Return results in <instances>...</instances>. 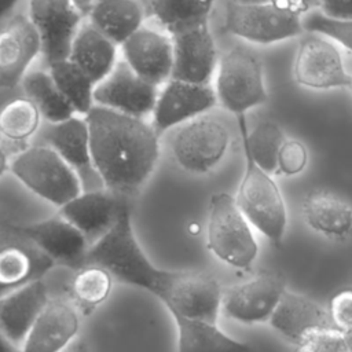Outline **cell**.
<instances>
[{
    "instance_id": "7a4b0ae2",
    "label": "cell",
    "mask_w": 352,
    "mask_h": 352,
    "mask_svg": "<svg viewBox=\"0 0 352 352\" xmlns=\"http://www.w3.org/2000/svg\"><path fill=\"white\" fill-rule=\"evenodd\" d=\"M85 264L99 265L116 280L150 292L160 300L165 297L176 272L158 268L148 260L133 232L126 204L113 227L89 246Z\"/></svg>"
},
{
    "instance_id": "5b68a950",
    "label": "cell",
    "mask_w": 352,
    "mask_h": 352,
    "mask_svg": "<svg viewBox=\"0 0 352 352\" xmlns=\"http://www.w3.org/2000/svg\"><path fill=\"white\" fill-rule=\"evenodd\" d=\"M214 94L220 104L236 117L267 100L263 67L245 47L230 48L217 62Z\"/></svg>"
},
{
    "instance_id": "3957f363",
    "label": "cell",
    "mask_w": 352,
    "mask_h": 352,
    "mask_svg": "<svg viewBox=\"0 0 352 352\" xmlns=\"http://www.w3.org/2000/svg\"><path fill=\"white\" fill-rule=\"evenodd\" d=\"M10 172L29 191L62 208L82 191L74 169L48 144L29 146L10 161Z\"/></svg>"
},
{
    "instance_id": "836d02e7",
    "label": "cell",
    "mask_w": 352,
    "mask_h": 352,
    "mask_svg": "<svg viewBox=\"0 0 352 352\" xmlns=\"http://www.w3.org/2000/svg\"><path fill=\"white\" fill-rule=\"evenodd\" d=\"M41 118L29 98H15L0 109V135L10 142H25L38 132Z\"/></svg>"
},
{
    "instance_id": "7bdbcfd3",
    "label": "cell",
    "mask_w": 352,
    "mask_h": 352,
    "mask_svg": "<svg viewBox=\"0 0 352 352\" xmlns=\"http://www.w3.org/2000/svg\"><path fill=\"white\" fill-rule=\"evenodd\" d=\"M10 158L4 150V147L0 144V176H3L7 170H10Z\"/></svg>"
},
{
    "instance_id": "8d00e7d4",
    "label": "cell",
    "mask_w": 352,
    "mask_h": 352,
    "mask_svg": "<svg viewBox=\"0 0 352 352\" xmlns=\"http://www.w3.org/2000/svg\"><path fill=\"white\" fill-rule=\"evenodd\" d=\"M308 162L307 147L296 139L285 140L278 155V170L283 175L293 176L304 170Z\"/></svg>"
},
{
    "instance_id": "30bf717a",
    "label": "cell",
    "mask_w": 352,
    "mask_h": 352,
    "mask_svg": "<svg viewBox=\"0 0 352 352\" xmlns=\"http://www.w3.org/2000/svg\"><path fill=\"white\" fill-rule=\"evenodd\" d=\"M160 88L139 77L122 59L95 85L94 104L136 118L153 114Z\"/></svg>"
},
{
    "instance_id": "d4e9b609",
    "label": "cell",
    "mask_w": 352,
    "mask_h": 352,
    "mask_svg": "<svg viewBox=\"0 0 352 352\" xmlns=\"http://www.w3.org/2000/svg\"><path fill=\"white\" fill-rule=\"evenodd\" d=\"M118 48L116 43L84 21L72 41L67 59L98 84L117 65Z\"/></svg>"
},
{
    "instance_id": "d6a6232c",
    "label": "cell",
    "mask_w": 352,
    "mask_h": 352,
    "mask_svg": "<svg viewBox=\"0 0 352 352\" xmlns=\"http://www.w3.org/2000/svg\"><path fill=\"white\" fill-rule=\"evenodd\" d=\"M114 278L104 268L85 264L74 271L69 286L70 294L81 309L94 311L109 298Z\"/></svg>"
},
{
    "instance_id": "f35d334b",
    "label": "cell",
    "mask_w": 352,
    "mask_h": 352,
    "mask_svg": "<svg viewBox=\"0 0 352 352\" xmlns=\"http://www.w3.org/2000/svg\"><path fill=\"white\" fill-rule=\"evenodd\" d=\"M322 12L331 18H352V0H319Z\"/></svg>"
},
{
    "instance_id": "74e56055",
    "label": "cell",
    "mask_w": 352,
    "mask_h": 352,
    "mask_svg": "<svg viewBox=\"0 0 352 352\" xmlns=\"http://www.w3.org/2000/svg\"><path fill=\"white\" fill-rule=\"evenodd\" d=\"M329 314L334 327L344 333L352 330V289L341 290L331 298Z\"/></svg>"
},
{
    "instance_id": "7dc6e473",
    "label": "cell",
    "mask_w": 352,
    "mask_h": 352,
    "mask_svg": "<svg viewBox=\"0 0 352 352\" xmlns=\"http://www.w3.org/2000/svg\"><path fill=\"white\" fill-rule=\"evenodd\" d=\"M349 89H351V92H352V76H351V80H349Z\"/></svg>"
},
{
    "instance_id": "f1b7e54d",
    "label": "cell",
    "mask_w": 352,
    "mask_h": 352,
    "mask_svg": "<svg viewBox=\"0 0 352 352\" xmlns=\"http://www.w3.org/2000/svg\"><path fill=\"white\" fill-rule=\"evenodd\" d=\"M305 223L319 234L344 238L352 231V208L329 192L309 194L302 202Z\"/></svg>"
},
{
    "instance_id": "7402d4cb",
    "label": "cell",
    "mask_w": 352,
    "mask_h": 352,
    "mask_svg": "<svg viewBox=\"0 0 352 352\" xmlns=\"http://www.w3.org/2000/svg\"><path fill=\"white\" fill-rule=\"evenodd\" d=\"M78 329L80 316L76 307L66 300L50 298L23 341L22 352H63L76 338Z\"/></svg>"
},
{
    "instance_id": "ab89813d",
    "label": "cell",
    "mask_w": 352,
    "mask_h": 352,
    "mask_svg": "<svg viewBox=\"0 0 352 352\" xmlns=\"http://www.w3.org/2000/svg\"><path fill=\"white\" fill-rule=\"evenodd\" d=\"M270 4H274L278 8L300 16L307 14L314 6L319 4V0H271Z\"/></svg>"
},
{
    "instance_id": "277c9868",
    "label": "cell",
    "mask_w": 352,
    "mask_h": 352,
    "mask_svg": "<svg viewBox=\"0 0 352 352\" xmlns=\"http://www.w3.org/2000/svg\"><path fill=\"white\" fill-rule=\"evenodd\" d=\"M206 241L208 249L219 260L235 268L250 267L258 253L250 223L235 198L227 192H217L210 198Z\"/></svg>"
},
{
    "instance_id": "603a6c76",
    "label": "cell",
    "mask_w": 352,
    "mask_h": 352,
    "mask_svg": "<svg viewBox=\"0 0 352 352\" xmlns=\"http://www.w3.org/2000/svg\"><path fill=\"white\" fill-rule=\"evenodd\" d=\"M271 326L297 346L314 331L331 327L329 311L307 296L285 290L270 318Z\"/></svg>"
},
{
    "instance_id": "7c38bea8",
    "label": "cell",
    "mask_w": 352,
    "mask_h": 352,
    "mask_svg": "<svg viewBox=\"0 0 352 352\" xmlns=\"http://www.w3.org/2000/svg\"><path fill=\"white\" fill-rule=\"evenodd\" d=\"M122 60L143 80L162 87L172 78L173 38L158 26L143 25L120 45Z\"/></svg>"
},
{
    "instance_id": "60d3db41",
    "label": "cell",
    "mask_w": 352,
    "mask_h": 352,
    "mask_svg": "<svg viewBox=\"0 0 352 352\" xmlns=\"http://www.w3.org/2000/svg\"><path fill=\"white\" fill-rule=\"evenodd\" d=\"M21 0H0V22L7 19L18 7Z\"/></svg>"
},
{
    "instance_id": "d590c367",
    "label": "cell",
    "mask_w": 352,
    "mask_h": 352,
    "mask_svg": "<svg viewBox=\"0 0 352 352\" xmlns=\"http://www.w3.org/2000/svg\"><path fill=\"white\" fill-rule=\"evenodd\" d=\"M297 352H345L344 331L334 326L316 330L297 346Z\"/></svg>"
},
{
    "instance_id": "e0dca14e",
    "label": "cell",
    "mask_w": 352,
    "mask_h": 352,
    "mask_svg": "<svg viewBox=\"0 0 352 352\" xmlns=\"http://www.w3.org/2000/svg\"><path fill=\"white\" fill-rule=\"evenodd\" d=\"M41 138L44 144L52 147L74 169L82 184V191L98 190L95 184L96 182L102 184V182L92 164L89 129L84 116L74 114L60 122H47Z\"/></svg>"
},
{
    "instance_id": "5bb4252c",
    "label": "cell",
    "mask_w": 352,
    "mask_h": 352,
    "mask_svg": "<svg viewBox=\"0 0 352 352\" xmlns=\"http://www.w3.org/2000/svg\"><path fill=\"white\" fill-rule=\"evenodd\" d=\"M293 74L298 84L314 89L348 87L351 80L337 47L316 33H308L300 40Z\"/></svg>"
},
{
    "instance_id": "6da1fadb",
    "label": "cell",
    "mask_w": 352,
    "mask_h": 352,
    "mask_svg": "<svg viewBox=\"0 0 352 352\" xmlns=\"http://www.w3.org/2000/svg\"><path fill=\"white\" fill-rule=\"evenodd\" d=\"M84 117L92 164L103 188L116 195L139 191L153 175L161 154L160 133L154 125L146 118L95 104Z\"/></svg>"
},
{
    "instance_id": "ba28073f",
    "label": "cell",
    "mask_w": 352,
    "mask_h": 352,
    "mask_svg": "<svg viewBox=\"0 0 352 352\" xmlns=\"http://www.w3.org/2000/svg\"><path fill=\"white\" fill-rule=\"evenodd\" d=\"M224 28L234 36L258 44L276 43L302 33L300 16L270 3L246 4L236 0L227 4Z\"/></svg>"
},
{
    "instance_id": "8fae6325",
    "label": "cell",
    "mask_w": 352,
    "mask_h": 352,
    "mask_svg": "<svg viewBox=\"0 0 352 352\" xmlns=\"http://www.w3.org/2000/svg\"><path fill=\"white\" fill-rule=\"evenodd\" d=\"M55 267L18 226L0 228V297L30 283Z\"/></svg>"
},
{
    "instance_id": "4fadbf2b",
    "label": "cell",
    "mask_w": 352,
    "mask_h": 352,
    "mask_svg": "<svg viewBox=\"0 0 352 352\" xmlns=\"http://www.w3.org/2000/svg\"><path fill=\"white\" fill-rule=\"evenodd\" d=\"M170 315L217 323L223 290L219 280L202 271H176L173 280L161 300Z\"/></svg>"
},
{
    "instance_id": "484cf974",
    "label": "cell",
    "mask_w": 352,
    "mask_h": 352,
    "mask_svg": "<svg viewBox=\"0 0 352 352\" xmlns=\"http://www.w3.org/2000/svg\"><path fill=\"white\" fill-rule=\"evenodd\" d=\"M140 0H92L85 21L118 47L144 25Z\"/></svg>"
},
{
    "instance_id": "2e32d148",
    "label": "cell",
    "mask_w": 352,
    "mask_h": 352,
    "mask_svg": "<svg viewBox=\"0 0 352 352\" xmlns=\"http://www.w3.org/2000/svg\"><path fill=\"white\" fill-rule=\"evenodd\" d=\"M217 102L209 84H192L170 78L160 87L153 110V125L161 135L168 129L204 116Z\"/></svg>"
},
{
    "instance_id": "f546056e",
    "label": "cell",
    "mask_w": 352,
    "mask_h": 352,
    "mask_svg": "<svg viewBox=\"0 0 352 352\" xmlns=\"http://www.w3.org/2000/svg\"><path fill=\"white\" fill-rule=\"evenodd\" d=\"M21 84L26 98L37 106L47 122H60L76 114L48 70L28 72Z\"/></svg>"
},
{
    "instance_id": "ffe728a7",
    "label": "cell",
    "mask_w": 352,
    "mask_h": 352,
    "mask_svg": "<svg viewBox=\"0 0 352 352\" xmlns=\"http://www.w3.org/2000/svg\"><path fill=\"white\" fill-rule=\"evenodd\" d=\"M173 70L172 78L209 84L217 67V51L209 25L202 23L172 36Z\"/></svg>"
},
{
    "instance_id": "b9f144b4",
    "label": "cell",
    "mask_w": 352,
    "mask_h": 352,
    "mask_svg": "<svg viewBox=\"0 0 352 352\" xmlns=\"http://www.w3.org/2000/svg\"><path fill=\"white\" fill-rule=\"evenodd\" d=\"M0 352H22V348L0 333Z\"/></svg>"
},
{
    "instance_id": "52a82bcc",
    "label": "cell",
    "mask_w": 352,
    "mask_h": 352,
    "mask_svg": "<svg viewBox=\"0 0 352 352\" xmlns=\"http://www.w3.org/2000/svg\"><path fill=\"white\" fill-rule=\"evenodd\" d=\"M230 144L227 126L216 118L199 116L177 128L170 139V150L180 168L190 173H208L226 155Z\"/></svg>"
},
{
    "instance_id": "f6af8a7d",
    "label": "cell",
    "mask_w": 352,
    "mask_h": 352,
    "mask_svg": "<svg viewBox=\"0 0 352 352\" xmlns=\"http://www.w3.org/2000/svg\"><path fill=\"white\" fill-rule=\"evenodd\" d=\"M344 345L345 352H352V330L344 333Z\"/></svg>"
},
{
    "instance_id": "4316f807",
    "label": "cell",
    "mask_w": 352,
    "mask_h": 352,
    "mask_svg": "<svg viewBox=\"0 0 352 352\" xmlns=\"http://www.w3.org/2000/svg\"><path fill=\"white\" fill-rule=\"evenodd\" d=\"M177 331V352H253L243 342L227 336L217 323L173 314Z\"/></svg>"
},
{
    "instance_id": "9a60e30c",
    "label": "cell",
    "mask_w": 352,
    "mask_h": 352,
    "mask_svg": "<svg viewBox=\"0 0 352 352\" xmlns=\"http://www.w3.org/2000/svg\"><path fill=\"white\" fill-rule=\"evenodd\" d=\"M285 280L275 272H258L253 278L234 285L223 293L221 309L241 323L270 320L283 292Z\"/></svg>"
},
{
    "instance_id": "ee69618b",
    "label": "cell",
    "mask_w": 352,
    "mask_h": 352,
    "mask_svg": "<svg viewBox=\"0 0 352 352\" xmlns=\"http://www.w3.org/2000/svg\"><path fill=\"white\" fill-rule=\"evenodd\" d=\"M63 352H88V349L82 341H78V342H74L73 345H69Z\"/></svg>"
},
{
    "instance_id": "4dcf8cb0",
    "label": "cell",
    "mask_w": 352,
    "mask_h": 352,
    "mask_svg": "<svg viewBox=\"0 0 352 352\" xmlns=\"http://www.w3.org/2000/svg\"><path fill=\"white\" fill-rule=\"evenodd\" d=\"M238 121L245 154H248L264 172L271 175L278 170V155L286 140L279 125L274 121H261L249 133L245 116H239Z\"/></svg>"
},
{
    "instance_id": "bcb514c9",
    "label": "cell",
    "mask_w": 352,
    "mask_h": 352,
    "mask_svg": "<svg viewBox=\"0 0 352 352\" xmlns=\"http://www.w3.org/2000/svg\"><path fill=\"white\" fill-rule=\"evenodd\" d=\"M239 3H246V4H265L271 3V0H236Z\"/></svg>"
},
{
    "instance_id": "9c48e42d",
    "label": "cell",
    "mask_w": 352,
    "mask_h": 352,
    "mask_svg": "<svg viewBox=\"0 0 352 352\" xmlns=\"http://www.w3.org/2000/svg\"><path fill=\"white\" fill-rule=\"evenodd\" d=\"M28 16L40 34L41 54L48 65L67 58L87 12L73 0H29Z\"/></svg>"
},
{
    "instance_id": "83f0119b",
    "label": "cell",
    "mask_w": 352,
    "mask_h": 352,
    "mask_svg": "<svg viewBox=\"0 0 352 352\" xmlns=\"http://www.w3.org/2000/svg\"><path fill=\"white\" fill-rule=\"evenodd\" d=\"M154 26L170 36L208 23L214 0H140Z\"/></svg>"
},
{
    "instance_id": "8992f818",
    "label": "cell",
    "mask_w": 352,
    "mask_h": 352,
    "mask_svg": "<svg viewBox=\"0 0 352 352\" xmlns=\"http://www.w3.org/2000/svg\"><path fill=\"white\" fill-rule=\"evenodd\" d=\"M245 173L235 202L253 227L272 243L280 245L287 223L282 194L270 173L258 168L248 154H245Z\"/></svg>"
},
{
    "instance_id": "cb8c5ba5",
    "label": "cell",
    "mask_w": 352,
    "mask_h": 352,
    "mask_svg": "<svg viewBox=\"0 0 352 352\" xmlns=\"http://www.w3.org/2000/svg\"><path fill=\"white\" fill-rule=\"evenodd\" d=\"M48 301V289L43 279L0 297V333L16 345H22Z\"/></svg>"
},
{
    "instance_id": "1f68e13d",
    "label": "cell",
    "mask_w": 352,
    "mask_h": 352,
    "mask_svg": "<svg viewBox=\"0 0 352 352\" xmlns=\"http://www.w3.org/2000/svg\"><path fill=\"white\" fill-rule=\"evenodd\" d=\"M48 72L76 114L85 116L94 106L96 84L67 58L48 63Z\"/></svg>"
},
{
    "instance_id": "e575fe53",
    "label": "cell",
    "mask_w": 352,
    "mask_h": 352,
    "mask_svg": "<svg viewBox=\"0 0 352 352\" xmlns=\"http://www.w3.org/2000/svg\"><path fill=\"white\" fill-rule=\"evenodd\" d=\"M301 23L309 33L333 38L352 51V18H331L322 11H314Z\"/></svg>"
},
{
    "instance_id": "ac0fdd59",
    "label": "cell",
    "mask_w": 352,
    "mask_h": 352,
    "mask_svg": "<svg viewBox=\"0 0 352 352\" xmlns=\"http://www.w3.org/2000/svg\"><path fill=\"white\" fill-rule=\"evenodd\" d=\"M55 265L78 270L85 264L89 242L87 238L60 214L36 223L18 226Z\"/></svg>"
},
{
    "instance_id": "d6986e66",
    "label": "cell",
    "mask_w": 352,
    "mask_h": 352,
    "mask_svg": "<svg viewBox=\"0 0 352 352\" xmlns=\"http://www.w3.org/2000/svg\"><path fill=\"white\" fill-rule=\"evenodd\" d=\"M41 50L40 34L29 16L10 19L0 29V87L14 88L22 82Z\"/></svg>"
},
{
    "instance_id": "44dd1931",
    "label": "cell",
    "mask_w": 352,
    "mask_h": 352,
    "mask_svg": "<svg viewBox=\"0 0 352 352\" xmlns=\"http://www.w3.org/2000/svg\"><path fill=\"white\" fill-rule=\"evenodd\" d=\"M124 202L106 188L81 191L59 208V214L72 223L89 242L95 243L116 223Z\"/></svg>"
}]
</instances>
